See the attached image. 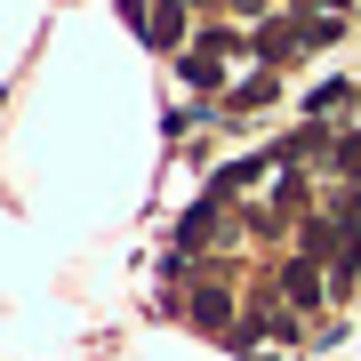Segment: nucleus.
Listing matches in <instances>:
<instances>
[{"label":"nucleus","mask_w":361,"mask_h":361,"mask_svg":"<svg viewBox=\"0 0 361 361\" xmlns=\"http://www.w3.org/2000/svg\"><path fill=\"white\" fill-rule=\"evenodd\" d=\"M337 104H345V80H322V89L305 97V113H337Z\"/></svg>","instance_id":"1"}]
</instances>
